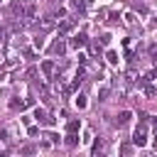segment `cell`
<instances>
[{"label":"cell","mask_w":157,"mask_h":157,"mask_svg":"<svg viewBox=\"0 0 157 157\" xmlns=\"http://www.w3.org/2000/svg\"><path fill=\"white\" fill-rule=\"evenodd\" d=\"M34 47H37V49H42V47H44V39H42V37H37V39H34Z\"/></svg>","instance_id":"cell-16"},{"label":"cell","mask_w":157,"mask_h":157,"mask_svg":"<svg viewBox=\"0 0 157 157\" xmlns=\"http://www.w3.org/2000/svg\"><path fill=\"white\" fill-rule=\"evenodd\" d=\"M86 42H88V39H86V34H83V32H78V34H74V39H71V47H74V49H78V47H83Z\"/></svg>","instance_id":"cell-3"},{"label":"cell","mask_w":157,"mask_h":157,"mask_svg":"<svg viewBox=\"0 0 157 157\" xmlns=\"http://www.w3.org/2000/svg\"><path fill=\"white\" fill-rule=\"evenodd\" d=\"M34 118H37V123H39V125H54V118H49V115H47V110H42V108H37V110H34Z\"/></svg>","instance_id":"cell-2"},{"label":"cell","mask_w":157,"mask_h":157,"mask_svg":"<svg viewBox=\"0 0 157 157\" xmlns=\"http://www.w3.org/2000/svg\"><path fill=\"white\" fill-rule=\"evenodd\" d=\"M98 42L105 47V44H110V37H108V34H101V39H98Z\"/></svg>","instance_id":"cell-15"},{"label":"cell","mask_w":157,"mask_h":157,"mask_svg":"<svg viewBox=\"0 0 157 157\" xmlns=\"http://www.w3.org/2000/svg\"><path fill=\"white\" fill-rule=\"evenodd\" d=\"M74 103H76V108H86V96H81V93H78V96L74 98Z\"/></svg>","instance_id":"cell-13"},{"label":"cell","mask_w":157,"mask_h":157,"mask_svg":"<svg viewBox=\"0 0 157 157\" xmlns=\"http://www.w3.org/2000/svg\"><path fill=\"white\" fill-rule=\"evenodd\" d=\"M78 128H81V120H76V118H74V120H69V125H66V132H76Z\"/></svg>","instance_id":"cell-9"},{"label":"cell","mask_w":157,"mask_h":157,"mask_svg":"<svg viewBox=\"0 0 157 157\" xmlns=\"http://www.w3.org/2000/svg\"><path fill=\"white\" fill-rule=\"evenodd\" d=\"M91 152H93V155H103V152H105V142H103V140H96Z\"/></svg>","instance_id":"cell-7"},{"label":"cell","mask_w":157,"mask_h":157,"mask_svg":"<svg viewBox=\"0 0 157 157\" xmlns=\"http://www.w3.org/2000/svg\"><path fill=\"white\" fill-rule=\"evenodd\" d=\"M42 71H44L47 78H52V74H54V61H42Z\"/></svg>","instance_id":"cell-5"},{"label":"cell","mask_w":157,"mask_h":157,"mask_svg":"<svg viewBox=\"0 0 157 157\" xmlns=\"http://www.w3.org/2000/svg\"><path fill=\"white\" fill-rule=\"evenodd\" d=\"M105 59H108V61H110V64H118V54H115V52H113V49H110V52H108V54H105Z\"/></svg>","instance_id":"cell-14"},{"label":"cell","mask_w":157,"mask_h":157,"mask_svg":"<svg viewBox=\"0 0 157 157\" xmlns=\"http://www.w3.org/2000/svg\"><path fill=\"white\" fill-rule=\"evenodd\" d=\"M54 52H56V54H64V52H66V44H64L61 39H59V42H54Z\"/></svg>","instance_id":"cell-12"},{"label":"cell","mask_w":157,"mask_h":157,"mask_svg":"<svg viewBox=\"0 0 157 157\" xmlns=\"http://www.w3.org/2000/svg\"><path fill=\"white\" fill-rule=\"evenodd\" d=\"M20 152H25V155H29V152H34V147H32V145H25V147H22Z\"/></svg>","instance_id":"cell-17"},{"label":"cell","mask_w":157,"mask_h":157,"mask_svg":"<svg viewBox=\"0 0 157 157\" xmlns=\"http://www.w3.org/2000/svg\"><path fill=\"white\" fill-rule=\"evenodd\" d=\"M71 27H74V22H69V20H66V22H61V25H59V34H66V32H71Z\"/></svg>","instance_id":"cell-10"},{"label":"cell","mask_w":157,"mask_h":157,"mask_svg":"<svg viewBox=\"0 0 157 157\" xmlns=\"http://www.w3.org/2000/svg\"><path fill=\"white\" fill-rule=\"evenodd\" d=\"M69 147H76L78 145V137H76V132H66V140H64Z\"/></svg>","instance_id":"cell-8"},{"label":"cell","mask_w":157,"mask_h":157,"mask_svg":"<svg viewBox=\"0 0 157 157\" xmlns=\"http://www.w3.org/2000/svg\"><path fill=\"white\" fill-rule=\"evenodd\" d=\"M142 88H145V96H150V98H155V96H157V88H155L150 81H142Z\"/></svg>","instance_id":"cell-6"},{"label":"cell","mask_w":157,"mask_h":157,"mask_svg":"<svg viewBox=\"0 0 157 157\" xmlns=\"http://www.w3.org/2000/svg\"><path fill=\"white\" fill-rule=\"evenodd\" d=\"M152 130H155V137H157V118H152Z\"/></svg>","instance_id":"cell-18"},{"label":"cell","mask_w":157,"mask_h":157,"mask_svg":"<svg viewBox=\"0 0 157 157\" xmlns=\"http://www.w3.org/2000/svg\"><path fill=\"white\" fill-rule=\"evenodd\" d=\"M155 78H157V66H152V69L145 74V78H142V81H155Z\"/></svg>","instance_id":"cell-11"},{"label":"cell","mask_w":157,"mask_h":157,"mask_svg":"<svg viewBox=\"0 0 157 157\" xmlns=\"http://www.w3.org/2000/svg\"><path fill=\"white\" fill-rule=\"evenodd\" d=\"M145 120H147V118H140V125H137L135 132H132V145H137V147H145V145H147V128H145Z\"/></svg>","instance_id":"cell-1"},{"label":"cell","mask_w":157,"mask_h":157,"mask_svg":"<svg viewBox=\"0 0 157 157\" xmlns=\"http://www.w3.org/2000/svg\"><path fill=\"white\" fill-rule=\"evenodd\" d=\"M128 120H130V110H123V113H118L115 125H118V128H123V125H128Z\"/></svg>","instance_id":"cell-4"}]
</instances>
